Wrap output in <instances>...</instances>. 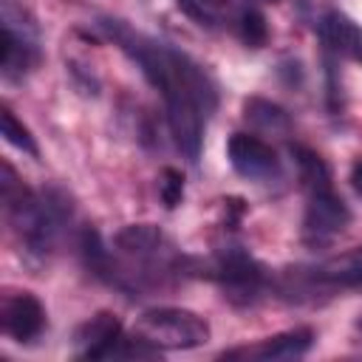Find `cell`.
<instances>
[{"mask_svg": "<svg viewBox=\"0 0 362 362\" xmlns=\"http://www.w3.org/2000/svg\"><path fill=\"white\" fill-rule=\"evenodd\" d=\"M359 328H362V320H359Z\"/></svg>", "mask_w": 362, "mask_h": 362, "instance_id": "cell-20", "label": "cell"}, {"mask_svg": "<svg viewBox=\"0 0 362 362\" xmlns=\"http://www.w3.org/2000/svg\"><path fill=\"white\" fill-rule=\"evenodd\" d=\"M294 158H297V167H300V181L303 187L311 192V189H320V187H331V173L325 167V161L314 153V150H305V147H291Z\"/></svg>", "mask_w": 362, "mask_h": 362, "instance_id": "cell-13", "label": "cell"}, {"mask_svg": "<svg viewBox=\"0 0 362 362\" xmlns=\"http://www.w3.org/2000/svg\"><path fill=\"white\" fill-rule=\"evenodd\" d=\"M351 187L356 189V195H362V158H356L351 167Z\"/></svg>", "mask_w": 362, "mask_h": 362, "instance_id": "cell-17", "label": "cell"}, {"mask_svg": "<svg viewBox=\"0 0 362 362\" xmlns=\"http://www.w3.org/2000/svg\"><path fill=\"white\" fill-rule=\"evenodd\" d=\"M40 59L37 51V34L34 25H23L17 28L14 20L3 17V45H0V68L8 79L31 71Z\"/></svg>", "mask_w": 362, "mask_h": 362, "instance_id": "cell-6", "label": "cell"}, {"mask_svg": "<svg viewBox=\"0 0 362 362\" xmlns=\"http://www.w3.org/2000/svg\"><path fill=\"white\" fill-rule=\"evenodd\" d=\"M226 156L235 167L238 175L249 181H274L280 178V158L277 153L257 136L249 133H235L226 144Z\"/></svg>", "mask_w": 362, "mask_h": 362, "instance_id": "cell-3", "label": "cell"}, {"mask_svg": "<svg viewBox=\"0 0 362 362\" xmlns=\"http://www.w3.org/2000/svg\"><path fill=\"white\" fill-rule=\"evenodd\" d=\"M351 221V212L345 206V201L331 189V187H320L308 192V206H305V218H303V229L305 238L311 240H325L337 232H342Z\"/></svg>", "mask_w": 362, "mask_h": 362, "instance_id": "cell-4", "label": "cell"}, {"mask_svg": "<svg viewBox=\"0 0 362 362\" xmlns=\"http://www.w3.org/2000/svg\"><path fill=\"white\" fill-rule=\"evenodd\" d=\"M320 37L334 54L348 57L354 62H362V28L348 14L328 11L320 23Z\"/></svg>", "mask_w": 362, "mask_h": 362, "instance_id": "cell-8", "label": "cell"}, {"mask_svg": "<svg viewBox=\"0 0 362 362\" xmlns=\"http://www.w3.org/2000/svg\"><path fill=\"white\" fill-rule=\"evenodd\" d=\"M102 28L139 62L141 74L161 93L173 139L181 153L195 161L201 150L204 119L218 105V93L206 71L187 54L130 31L122 20H102Z\"/></svg>", "mask_w": 362, "mask_h": 362, "instance_id": "cell-1", "label": "cell"}, {"mask_svg": "<svg viewBox=\"0 0 362 362\" xmlns=\"http://www.w3.org/2000/svg\"><path fill=\"white\" fill-rule=\"evenodd\" d=\"M263 3H277V0H263Z\"/></svg>", "mask_w": 362, "mask_h": 362, "instance_id": "cell-19", "label": "cell"}, {"mask_svg": "<svg viewBox=\"0 0 362 362\" xmlns=\"http://www.w3.org/2000/svg\"><path fill=\"white\" fill-rule=\"evenodd\" d=\"M119 339H122V322L110 311H99L88 322H82L74 337V342L79 345V354L85 359H110Z\"/></svg>", "mask_w": 362, "mask_h": 362, "instance_id": "cell-7", "label": "cell"}, {"mask_svg": "<svg viewBox=\"0 0 362 362\" xmlns=\"http://www.w3.org/2000/svg\"><path fill=\"white\" fill-rule=\"evenodd\" d=\"M0 127H3V139H6L8 144H14L17 150H23V153H28V156H34V158L40 156L34 136L28 133V127H23V124L17 122V116L11 113L8 105H3V110H0Z\"/></svg>", "mask_w": 362, "mask_h": 362, "instance_id": "cell-14", "label": "cell"}, {"mask_svg": "<svg viewBox=\"0 0 362 362\" xmlns=\"http://www.w3.org/2000/svg\"><path fill=\"white\" fill-rule=\"evenodd\" d=\"M164 243V235L150 226V223H139V226H127L116 235V246L124 249L127 255H158Z\"/></svg>", "mask_w": 362, "mask_h": 362, "instance_id": "cell-11", "label": "cell"}, {"mask_svg": "<svg viewBox=\"0 0 362 362\" xmlns=\"http://www.w3.org/2000/svg\"><path fill=\"white\" fill-rule=\"evenodd\" d=\"M243 110H246V119H249L255 127H260V130H286V127H288L286 110H283L280 105L269 102V99L252 96V99H246Z\"/></svg>", "mask_w": 362, "mask_h": 362, "instance_id": "cell-12", "label": "cell"}, {"mask_svg": "<svg viewBox=\"0 0 362 362\" xmlns=\"http://www.w3.org/2000/svg\"><path fill=\"white\" fill-rule=\"evenodd\" d=\"M136 337L156 351H187L209 342V322L187 308H150L139 317Z\"/></svg>", "mask_w": 362, "mask_h": 362, "instance_id": "cell-2", "label": "cell"}, {"mask_svg": "<svg viewBox=\"0 0 362 362\" xmlns=\"http://www.w3.org/2000/svg\"><path fill=\"white\" fill-rule=\"evenodd\" d=\"M240 37L249 48H260L266 45V37H269V28H266V17L255 8H243L240 11Z\"/></svg>", "mask_w": 362, "mask_h": 362, "instance_id": "cell-15", "label": "cell"}, {"mask_svg": "<svg viewBox=\"0 0 362 362\" xmlns=\"http://www.w3.org/2000/svg\"><path fill=\"white\" fill-rule=\"evenodd\" d=\"M0 325H3V334L11 337L14 342H31L45 328V308L28 291L6 294L0 305Z\"/></svg>", "mask_w": 362, "mask_h": 362, "instance_id": "cell-5", "label": "cell"}, {"mask_svg": "<svg viewBox=\"0 0 362 362\" xmlns=\"http://www.w3.org/2000/svg\"><path fill=\"white\" fill-rule=\"evenodd\" d=\"M320 277L331 280V283H342V286H356L362 283V246L342 252L331 260H325L320 266Z\"/></svg>", "mask_w": 362, "mask_h": 362, "instance_id": "cell-10", "label": "cell"}, {"mask_svg": "<svg viewBox=\"0 0 362 362\" xmlns=\"http://www.w3.org/2000/svg\"><path fill=\"white\" fill-rule=\"evenodd\" d=\"M201 3H212V6H221V3H229V0H201Z\"/></svg>", "mask_w": 362, "mask_h": 362, "instance_id": "cell-18", "label": "cell"}, {"mask_svg": "<svg viewBox=\"0 0 362 362\" xmlns=\"http://www.w3.org/2000/svg\"><path fill=\"white\" fill-rule=\"evenodd\" d=\"M158 198L167 209H175L184 198V175L175 167H164L158 173Z\"/></svg>", "mask_w": 362, "mask_h": 362, "instance_id": "cell-16", "label": "cell"}, {"mask_svg": "<svg viewBox=\"0 0 362 362\" xmlns=\"http://www.w3.org/2000/svg\"><path fill=\"white\" fill-rule=\"evenodd\" d=\"M311 342H314L311 328H294V331L263 339L260 345L249 348L246 356H255V359H297L311 348Z\"/></svg>", "mask_w": 362, "mask_h": 362, "instance_id": "cell-9", "label": "cell"}]
</instances>
